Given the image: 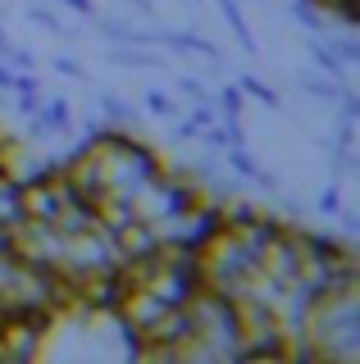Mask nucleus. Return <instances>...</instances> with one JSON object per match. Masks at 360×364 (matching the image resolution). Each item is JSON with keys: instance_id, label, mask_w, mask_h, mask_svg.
Here are the masks:
<instances>
[{"instance_id": "a211bd4d", "label": "nucleus", "mask_w": 360, "mask_h": 364, "mask_svg": "<svg viewBox=\"0 0 360 364\" xmlns=\"http://www.w3.org/2000/svg\"><path fill=\"white\" fill-rule=\"evenodd\" d=\"M51 68H55V73H60V77H73V82H87L83 64H78L73 55H55V60H51Z\"/></svg>"}, {"instance_id": "bb28decb", "label": "nucleus", "mask_w": 360, "mask_h": 364, "mask_svg": "<svg viewBox=\"0 0 360 364\" xmlns=\"http://www.w3.org/2000/svg\"><path fill=\"white\" fill-rule=\"evenodd\" d=\"M192 5H201V0H192Z\"/></svg>"}, {"instance_id": "dca6fc26", "label": "nucleus", "mask_w": 360, "mask_h": 364, "mask_svg": "<svg viewBox=\"0 0 360 364\" xmlns=\"http://www.w3.org/2000/svg\"><path fill=\"white\" fill-rule=\"evenodd\" d=\"M314 210H319L324 219H337V214H342V187H337V182H329V187L314 196Z\"/></svg>"}, {"instance_id": "1a4fd4ad", "label": "nucleus", "mask_w": 360, "mask_h": 364, "mask_svg": "<svg viewBox=\"0 0 360 364\" xmlns=\"http://www.w3.org/2000/svg\"><path fill=\"white\" fill-rule=\"evenodd\" d=\"M306 50H310V60L319 64V68H324V73H329V77H342V82H346V73H351V68H346V64H342V60H337V55H333V46H329V41L310 37V41H306Z\"/></svg>"}, {"instance_id": "f03ea898", "label": "nucleus", "mask_w": 360, "mask_h": 364, "mask_svg": "<svg viewBox=\"0 0 360 364\" xmlns=\"http://www.w3.org/2000/svg\"><path fill=\"white\" fill-rule=\"evenodd\" d=\"M196 200H201V191L192 187V182H187V178H174L164 168V173H155L151 182H142V191L132 196V214H137L142 223H151L155 232L164 237Z\"/></svg>"}, {"instance_id": "2eb2a0df", "label": "nucleus", "mask_w": 360, "mask_h": 364, "mask_svg": "<svg viewBox=\"0 0 360 364\" xmlns=\"http://www.w3.org/2000/svg\"><path fill=\"white\" fill-rule=\"evenodd\" d=\"M23 18H28V23H41V28L55 32V37H69V32H64V18L55 14L51 5H23Z\"/></svg>"}, {"instance_id": "6e6552de", "label": "nucleus", "mask_w": 360, "mask_h": 364, "mask_svg": "<svg viewBox=\"0 0 360 364\" xmlns=\"http://www.w3.org/2000/svg\"><path fill=\"white\" fill-rule=\"evenodd\" d=\"M105 60H110V64H128V68H160V64H164L160 55L142 50V46H110Z\"/></svg>"}, {"instance_id": "f3484780", "label": "nucleus", "mask_w": 360, "mask_h": 364, "mask_svg": "<svg viewBox=\"0 0 360 364\" xmlns=\"http://www.w3.org/2000/svg\"><path fill=\"white\" fill-rule=\"evenodd\" d=\"M242 109H246V96H242V87H238V82L219 87V114H242Z\"/></svg>"}, {"instance_id": "4468645a", "label": "nucleus", "mask_w": 360, "mask_h": 364, "mask_svg": "<svg viewBox=\"0 0 360 364\" xmlns=\"http://www.w3.org/2000/svg\"><path fill=\"white\" fill-rule=\"evenodd\" d=\"M146 114H155V119H178V96H169L160 87H146Z\"/></svg>"}, {"instance_id": "a878e982", "label": "nucleus", "mask_w": 360, "mask_h": 364, "mask_svg": "<svg viewBox=\"0 0 360 364\" xmlns=\"http://www.w3.org/2000/svg\"><path fill=\"white\" fill-rule=\"evenodd\" d=\"M9 87H14V68L0 60V91H9Z\"/></svg>"}, {"instance_id": "f8f14e48", "label": "nucleus", "mask_w": 360, "mask_h": 364, "mask_svg": "<svg viewBox=\"0 0 360 364\" xmlns=\"http://www.w3.org/2000/svg\"><path fill=\"white\" fill-rule=\"evenodd\" d=\"M219 155H223V164H228L238 178H246V182H251V178H255V168H260V159L246 151V146H223Z\"/></svg>"}, {"instance_id": "ddd939ff", "label": "nucleus", "mask_w": 360, "mask_h": 364, "mask_svg": "<svg viewBox=\"0 0 360 364\" xmlns=\"http://www.w3.org/2000/svg\"><path fill=\"white\" fill-rule=\"evenodd\" d=\"M292 18L297 23H306L310 32H329V14H324L314 0H292Z\"/></svg>"}, {"instance_id": "4be33fe9", "label": "nucleus", "mask_w": 360, "mask_h": 364, "mask_svg": "<svg viewBox=\"0 0 360 364\" xmlns=\"http://www.w3.org/2000/svg\"><path fill=\"white\" fill-rule=\"evenodd\" d=\"M192 119H196V128H210V123L219 119V109H210V100H196V109H192Z\"/></svg>"}, {"instance_id": "412c9836", "label": "nucleus", "mask_w": 360, "mask_h": 364, "mask_svg": "<svg viewBox=\"0 0 360 364\" xmlns=\"http://www.w3.org/2000/svg\"><path fill=\"white\" fill-rule=\"evenodd\" d=\"M174 123V141H196L201 128H196V119H169Z\"/></svg>"}, {"instance_id": "9d476101", "label": "nucleus", "mask_w": 360, "mask_h": 364, "mask_svg": "<svg viewBox=\"0 0 360 364\" xmlns=\"http://www.w3.org/2000/svg\"><path fill=\"white\" fill-rule=\"evenodd\" d=\"M301 91H306V96H314V100H324V105H329V100H337V96H342V91H346V82H342V77H329V73H324V77L306 73V77H301Z\"/></svg>"}, {"instance_id": "0eeeda50", "label": "nucleus", "mask_w": 360, "mask_h": 364, "mask_svg": "<svg viewBox=\"0 0 360 364\" xmlns=\"http://www.w3.org/2000/svg\"><path fill=\"white\" fill-rule=\"evenodd\" d=\"M100 114H105V128H128L137 119V109L119 96V91H100Z\"/></svg>"}, {"instance_id": "7ed1b4c3", "label": "nucleus", "mask_w": 360, "mask_h": 364, "mask_svg": "<svg viewBox=\"0 0 360 364\" xmlns=\"http://www.w3.org/2000/svg\"><path fill=\"white\" fill-rule=\"evenodd\" d=\"M73 105L64 96H41V109L37 114H28V128L32 136H64V132H73Z\"/></svg>"}, {"instance_id": "423d86ee", "label": "nucleus", "mask_w": 360, "mask_h": 364, "mask_svg": "<svg viewBox=\"0 0 360 364\" xmlns=\"http://www.w3.org/2000/svg\"><path fill=\"white\" fill-rule=\"evenodd\" d=\"M215 9L223 14V23H228V32H233V41H238L246 55L260 50V46H255V37H251V23H246V14H242L238 0H215Z\"/></svg>"}, {"instance_id": "f257e3e1", "label": "nucleus", "mask_w": 360, "mask_h": 364, "mask_svg": "<svg viewBox=\"0 0 360 364\" xmlns=\"http://www.w3.org/2000/svg\"><path fill=\"white\" fill-rule=\"evenodd\" d=\"M287 360H297V364H310V360L356 364L360 360V287L314 296L306 318H301V333L287 346Z\"/></svg>"}, {"instance_id": "5701e85b", "label": "nucleus", "mask_w": 360, "mask_h": 364, "mask_svg": "<svg viewBox=\"0 0 360 364\" xmlns=\"http://www.w3.org/2000/svg\"><path fill=\"white\" fill-rule=\"evenodd\" d=\"M178 91H183V96H192V100H210V91L196 82V77H178Z\"/></svg>"}, {"instance_id": "9b49d317", "label": "nucleus", "mask_w": 360, "mask_h": 364, "mask_svg": "<svg viewBox=\"0 0 360 364\" xmlns=\"http://www.w3.org/2000/svg\"><path fill=\"white\" fill-rule=\"evenodd\" d=\"M238 87H242V96H246V100H260V105H269V109L283 105V96H278V91L269 87L265 77H255V73H242V77H238Z\"/></svg>"}, {"instance_id": "6ab92c4d", "label": "nucleus", "mask_w": 360, "mask_h": 364, "mask_svg": "<svg viewBox=\"0 0 360 364\" xmlns=\"http://www.w3.org/2000/svg\"><path fill=\"white\" fill-rule=\"evenodd\" d=\"M251 187L255 191H265V196H274V191H283V182H278V173H274V168H255V178H251Z\"/></svg>"}, {"instance_id": "393cba45", "label": "nucleus", "mask_w": 360, "mask_h": 364, "mask_svg": "<svg viewBox=\"0 0 360 364\" xmlns=\"http://www.w3.org/2000/svg\"><path fill=\"white\" fill-rule=\"evenodd\" d=\"M123 5H128V9H137L142 18H155V5H151V0H123Z\"/></svg>"}, {"instance_id": "aec40b11", "label": "nucleus", "mask_w": 360, "mask_h": 364, "mask_svg": "<svg viewBox=\"0 0 360 364\" xmlns=\"http://www.w3.org/2000/svg\"><path fill=\"white\" fill-rule=\"evenodd\" d=\"M0 60H5L9 68H32V64H37V55H32V50H23V46H14V41H9V50L0 55Z\"/></svg>"}, {"instance_id": "b1692460", "label": "nucleus", "mask_w": 360, "mask_h": 364, "mask_svg": "<svg viewBox=\"0 0 360 364\" xmlns=\"http://www.w3.org/2000/svg\"><path fill=\"white\" fill-rule=\"evenodd\" d=\"M55 5H69L73 14H83V18H92V14H96V5H92V0H55Z\"/></svg>"}, {"instance_id": "20e7f679", "label": "nucleus", "mask_w": 360, "mask_h": 364, "mask_svg": "<svg viewBox=\"0 0 360 364\" xmlns=\"http://www.w3.org/2000/svg\"><path fill=\"white\" fill-rule=\"evenodd\" d=\"M155 46H164V50L174 55H201V60H223V50L215 41H206L201 32H178V28H155Z\"/></svg>"}, {"instance_id": "39448f33", "label": "nucleus", "mask_w": 360, "mask_h": 364, "mask_svg": "<svg viewBox=\"0 0 360 364\" xmlns=\"http://www.w3.org/2000/svg\"><path fill=\"white\" fill-rule=\"evenodd\" d=\"M23 219H28V214H23V182L5 168V173H0V228L14 232Z\"/></svg>"}]
</instances>
